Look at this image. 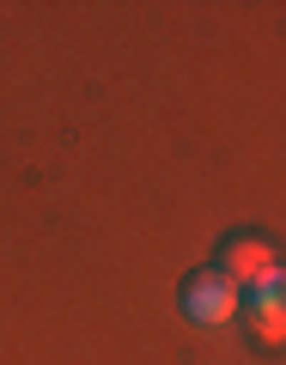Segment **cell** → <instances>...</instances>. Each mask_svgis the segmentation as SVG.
Masks as SVG:
<instances>
[{
	"mask_svg": "<svg viewBox=\"0 0 286 365\" xmlns=\"http://www.w3.org/2000/svg\"><path fill=\"white\" fill-rule=\"evenodd\" d=\"M238 287L225 280L220 268H201V274H189L183 280V311L195 317V323H225V317H238Z\"/></svg>",
	"mask_w": 286,
	"mask_h": 365,
	"instance_id": "obj_1",
	"label": "cell"
},
{
	"mask_svg": "<svg viewBox=\"0 0 286 365\" xmlns=\"http://www.w3.org/2000/svg\"><path fill=\"white\" fill-rule=\"evenodd\" d=\"M250 323H256V335H268V341H280L286 335V268H274L268 280H256L250 287Z\"/></svg>",
	"mask_w": 286,
	"mask_h": 365,
	"instance_id": "obj_2",
	"label": "cell"
},
{
	"mask_svg": "<svg viewBox=\"0 0 286 365\" xmlns=\"http://www.w3.org/2000/svg\"><path fill=\"white\" fill-rule=\"evenodd\" d=\"M220 256H225V262H220V274L232 280V287H238V280H244V287H256V280H268V274L280 268V262H274V250H268V244H256V237H232Z\"/></svg>",
	"mask_w": 286,
	"mask_h": 365,
	"instance_id": "obj_3",
	"label": "cell"
}]
</instances>
